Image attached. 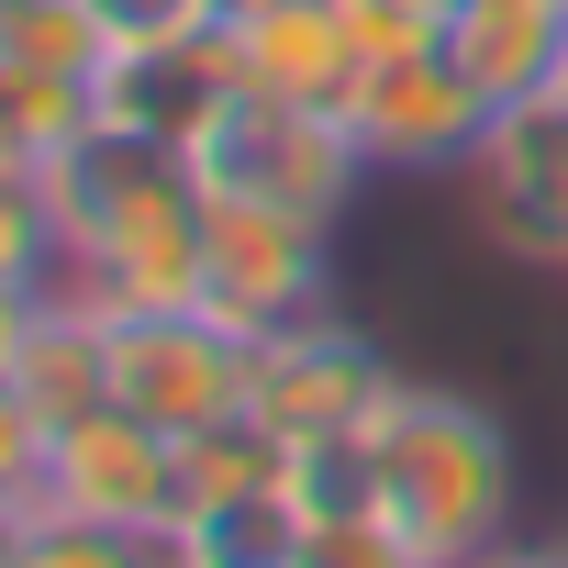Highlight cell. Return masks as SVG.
Returning a JSON list of instances; mask_svg holds the SVG:
<instances>
[{
	"instance_id": "cell-9",
	"label": "cell",
	"mask_w": 568,
	"mask_h": 568,
	"mask_svg": "<svg viewBox=\"0 0 568 568\" xmlns=\"http://www.w3.org/2000/svg\"><path fill=\"white\" fill-rule=\"evenodd\" d=\"M346 123H357L368 168H468L490 145L501 101L446 45H424V57H368L357 90H346Z\"/></svg>"
},
{
	"instance_id": "cell-13",
	"label": "cell",
	"mask_w": 568,
	"mask_h": 568,
	"mask_svg": "<svg viewBox=\"0 0 568 568\" xmlns=\"http://www.w3.org/2000/svg\"><path fill=\"white\" fill-rule=\"evenodd\" d=\"M190 568H302L313 546V490L302 479H278V490H245V501H212L168 535Z\"/></svg>"
},
{
	"instance_id": "cell-11",
	"label": "cell",
	"mask_w": 568,
	"mask_h": 568,
	"mask_svg": "<svg viewBox=\"0 0 568 568\" xmlns=\"http://www.w3.org/2000/svg\"><path fill=\"white\" fill-rule=\"evenodd\" d=\"M12 390L34 402L45 435L79 424V413H101V402H112V313L57 278L45 313H34V335H23V357H12Z\"/></svg>"
},
{
	"instance_id": "cell-22",
	"label": "cell",
	"mask_w": 568,
	"mask_h": 568,
	"mask_svg": "<svg viewBox=\"0 0 568 568\" xmlns=\"http://www.w3.org/2000/svg\"><path fill=\"white\" fill-rule=\"evenodd\" d=\"M145 568H190V557H179V546H168V535H156V557H145Z\"/></svg>"
},
{
	"instance_id": "cell-16",
	"label": "cell",
	"mask_w": 568,
	"mask_h": 568,
	"mask_svg": "<svg viewBox=\"0 0 568 568\" xmlns=\"http://www.w3.org/2000/svg\"><path fill=\"white\" fill-rule=\"evenodd\" d=\"M90 23L112 57H179V45H212L223 0H90Z\"/></svg>"
},
{
	"instance_id": "cell-3",
	"label": "cell",
	"mask_w": 568,
	"mask_h": 568,
	"mask_svg": "<svg viewBox=\"0 0 568 568\" xmlns=\"http://www.w3.org/2000/svg\"><path fill=\"white\" fill-rule=\"evenodd\" d=\"M190 168H201V190H245V201H278V212H302V223H346V201L368 179V145L324 101L212 90V112L190 123Z\"/></svg>"
},
{
	"instance_id": "cell-10",
	"label": "cell",
	"mask_w": 568,
	"mask_h": 568,
	"mask_svg": "<svg viewBox=\"0 0 568 568\" xmlns=\"http://www.w3.org/2000/svg\"><path fill=\"white\" fill-rule=\"evenodd\" d=\"M212 68H223V90H256V101H324V112H346V90H357L368 57H357L335 0H234V12L212 23Z\"/></svg>"
},
{
	"instance_id": "cell-6",
	"label": "cell",
	"mask_w": 568,
	"mask_h": 568,
	"mask_svg": "<svg viewBox=\"0 0 568 568\" xmlns=\"http://www.w3.org/2000/svg\"><path fill=\"white\" fill-rule=\"evenodd\" d=\"M245 357H256V335H234L212 302L112 313V402L145 413L156 435H201V424L245 413Z\"/></svg>"
},
{
	"instance_id": "cell-15",
	"label": "cell",
	"mask_w": 568,
	"mask_h": 568,
	"mask_svg": "<svg viewBox=\"0 0 568 568\" xmlns=\"http://www.w3.org/2000/svg\"><path fill=\"white\" fill-rule=\"evenodd\" d=\"M0 68H57V79H101L112 45L90 23V0H0Z\"/></svg>"
},
{
	"instance_id": "cell-2",
	"label": "cell",
	"mask_w": 568,
	"mask_h": 568,
	"mask_svg": "<svg viewBox=\"0 0 568 568\" xmlns=\"http://www.w3.org/2000/svg\"><path fill=\"white\" fill-rule=\"evenodd\" d=\"M357 501L402 524L435 568H468L513 524V424L446 379H402L357 435Z\"/></svg>"
},
{
	"instance_id": "cell-21",
	"label": "cell",
	"mask_w": 568,
	"mask_h": 568,
	"mask_svg": "<svg viewBox=\"0 0 568 568\" xmlns=\"http://www.w3.org/2000/svg\"><path fill=\"white\" fill-rule=\"evenodd\" d=\"M468 568H568V546H479Z\"/></svg>"
},
{
	"instance_id": "cell-19",
	"label": "cell",
	"mask_w": 568,
	"mask_h": 568,
	"mask_svg": "<svg viewBox=\"0 0 568 568\" xmlns=\"http://www.w3.org/2000/svg\"><path fill=\"white\" fill-rule=\"evenodd\" d=\"M335 12H346L357 57H424V45H446L457 0H335Z\"/></svg>"
},
{
	"instance_id": "cell-1",
	"label": "cell",
	"mask_w": 568,
	"mask_h": 568,
	"mask_svg": "<svg viewBox=\"0 0 568 568\" xmlns=\"http://www.w3.org/2000/svg\"><path fill=\"white\" fill-rule=\"evenodd\" d=\"M45 201H57V234H68V291H90L101 313H179V302L212 291L190 145L101 112L45 168Z\"/></svg>"
},
{
	"instance_id": "cell-12",
	"label": "cell",
	"mask_w": 568,
	"mask_h": 568,
	"mask_svg": "<svg viewBox=\"0 0 568 568\" xmlns=\"http://www.w3.org/2000/svg\"><path fill=\"white\" fill-rule=\"evenodd\" d=\"M446 57H457L501 112H513V101H546L557 68H568V0H457Z\"/></svg>"
},
{
	"instance_id": "cell-17",
	"label": "cell",
	"mask_w": 568,
	"mask_h": 568,
	"mask_svg": "<svg viewBox=\"0 0 568 568\" xmlns=\"http://www.w3.org/2000/svg\"><path fill=\"white\" fill-rule=\"evenodd\" d=\"M302 568H435L402 524H379L368 501H313V546H302Z\"/></svg>"
},
{
	"instance_id": "cell-7",
	"label": "cell",
	"mask_w": 568,
	"mask_h": 568,
	"mask_svg": "<svg viewBox=\"0 0 568 568\" xmlns=\"http://www.w3.org/2000/svg\"><path fill=\"white\" fill-rule=\"evenodd\" d=\"M34 501L79 513V524H112V535H168L179 524V435H156L145 413L101 402V413H79V424L45 435Z\"/></svg>"
},
{
	"instance_id": "cell-14",
	"label": "cell",
	"mask_w": 568,
	"mask_h": 568,
	"mask_svg": "<svg viewBox=\"0 0 568 568\" xmlns=\"http://www.w3.org/2000/svg\"><path fill=\"white\" fill-rule=\"evenodd\" d=\"M278 479H302V457L278 446L256 413H223V424H201V435H179V524L190 513H212V501H245V490H278ZM168 524V535H179Z\"/></svg>"
},
{
	"instance_id": "cell-5",
	"label": "cell",
	"mask_w": 568,
	"mask_h": 568,
	"mask_svg": "<svg viewBox=\"0 0 568 568\" xmlns=\"http://www.w3.org/2000/svg\"><path fill=\"white\" fill-rule=\"evenodd\" d=\"M201 267H212V313L234 335H278V324H313L335 291V223H302L278 201L245 190H201Z\"/></svg>"
},
{
	"instance_id": "cell-20",
	"label": "cell",
	"mask_w": 568,
	"mask_h": 568,
	"mask_svg": "<svg viewBox=\"0 0 568 568\" xmlns=\"http://www.w3.org/2000/svg\"><path fill=\"white\" fill-rule=\"evenodd\" d=\"M34 479H45V424H34V402L0 379V501H34Z\"/></svg>"
},
{
	"instance_id": "cell-8",
	"label": "cell",
	"mask_w": 568,
	"mask_h": 568,
	"mask_svg": "<svg viewBox=\"0 0 568 568\" xmlns=\"http://www.w3.org/2000/svg\"><path fill=\"white\" fill-rule=\"evenodd\" d=\"M468 223L490 256L568 267V90L513 101L490 123V145L468 156Z\"/></svg>"
},
{
	"instance_id": "cell-18",
	"label": "cell",
	"mask_w": 568,
	"mask_h": 568,
	"mask_svg": "<svg viewBox=\"0 0 568 568\" xmlns=\"http://www.w3.org/2000/svg\"><path fill=\"white\" fill-rule=\"evenodd\" d=\"M156 535H112V524H79V513H45L34 501V535H23V568H145Z\"/></svg>"
},
{
	"instance_id": "cell-23",
	"label": "cell",
	"mask_w": 568,
	"mask_h": 568,
	"mask_svg": "<svg viewBox=\"0 0 568 568\" xmlns=\"http://www.w3.org/2000/svg\"><path fill=\"white\" fill-rule=\"evenodd\" d=\"M557 90H568V68H557Z\"/></svg>"
},
{
	"instance_id": "cell-4",
	"label": "cell",
	"mask_w": 568,
	"mask_h": 568,
	"mask_svg": "<svg viewBox=\"0 0 568 568\" xmlns=\"http://www.w3.org/2000/svg\"><path fill=\"white\" fill-rule=\"evenodd\" d=\"M402 390V368L357 335V324H335V313H313V324H278V335H256V357H245V413L291 446V457H324V446H357L368 435V413Z\"/></svg>"
}]
</instances>
